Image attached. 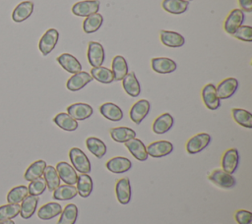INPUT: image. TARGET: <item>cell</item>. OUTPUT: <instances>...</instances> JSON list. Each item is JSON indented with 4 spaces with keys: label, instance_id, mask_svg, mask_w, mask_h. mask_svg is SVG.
Masks as SVG:
<instances>
[{
    "label": "cell",
    "instance_id": "cell-47",
    "mask_svg": "<svg viewBox=\"0 0 252 224\" xmlns=\"http://www.w3.org/2000/svg\"><path fill=\"white\" fill-rule=\"evenodd\" d=\"M0 224H15V222L11 219V220H4V221H0Z\"/></svg>",
    "mask_w": 252,
    "mask_h": 224
},
{
    "label": "cell",
    "instance_id": "cell-14",
    "mask_svg": "<svg viewBox=\"0 0 252 224\" xmlns=\"http://www.w3.org/2000/svg\"><path fill=\"white\" fill-rule=\"evenodd\" d=\"M93 80V77L89 73L81 71L76 74H73V76L68 79L66 86L71 91H78L82 89L85 85H87L89 83H91Z\"/></svg>",
    "mask_w": 252,
    "mask_h": 224
},
{
    "label": "cell",
    "instance_id": "cell-34",
    "mask_svg": "<svg viewBox=\"0 0 252 224\" xmlns=\"http://www.w3.org/2000/svg\"><path fill=\"white\" fill-rule=\"evenodd\" d=\"M45 167H46V162L44 160L40 159V160L34 161L26 170L25 175H24L25 180L31 182V181H33L37 178L42 177Z\"/></svg>",
    "mask_w": 252,
    "mask_h": 224
},
{
    "label": "cell",
    "instance_id": "cell-4",
    "mask_svg": "<svg viewBox=\"0 0 252 224\" xmlns=\"http://www.w3.org/2000/svg\"><path fill=\"white\" fill-rule=\"evenodd\" d=\"M99 4L100 2L98 0L80 1L73 5L72 13L79 17H88L98 12Z\"/></svg>",
    "mask_w": 252,
    "mask_h": 224
},
{
    "label": "cell",
    "instance_id": "cell-35",
    "mask_svg": "<svg viewBox=\"0 0 252 224\" xmlns=\"http://www.w3.org/2000/svg\"><path fill=\"white\" fill-rule=\"evenodd\" d=\"M77 193L82 197H88L93 192V180L89 174H81L77 179Z\"/></svg>",
    "mask_w": 252,
    "mask_h": 224
},
{
    "label": "cell",
    "instance_id": "cell-2",
    "mask_svg": "<svg viewBox=\"0 0 252 224\" xmlns=\"http://www.w3.org/2000/svg\"><path fill=\"white\" fill-rule=\"evenodd\" d=\"M58 38L59 32L56 28H49L44 32L38 43V48L42 55L46 56L54 49L58 42Z\"/></svg>",
    "mask_w": 252,
    "mask_h": 224
},
{
    "label": "cell",
    "instance_id": "cell-5",
    "mask_svg": "<svg viewBox=\"0 0 252 224\" xmlns=\"http://www.w3.org/2000/svg\"><path fill=\"white\" fill-rule=\"evenodd\" d=\"M209 180L215 185L223 188L230 189L236 185V180L231 174L226 173L222 169H216L209 175Z\"/></svg>",
    "mask_w": 252,
    "mask_h": 224
},
{
    "label": "cell",
    "instance_id": "cell-28",
    "mask_svg": "<svg viewBox=\"0 0 252 224\" xmlns=\"http://www.w3.org/2000/svg\"><path fill=\"white\" fill-rule=\"evenodd\" d=\"M110 137L113 140L120 143H125L131 139L136 138V132L128 127H116L110 129Z\"/></svg>",
    "mask_w": 252,
    "mask_h": 224
},
{
    "label": "cell",
    "instance_id": "cell-32",
    "mask_svg": "<svg viewBox=\"0 0 252 224\" xmlns=\"http://www.w3.org/2000/svg\"><path fill=\"white\" fill-rule=\"evenodd\" d=\"M86 145L89 151L96 158H102L106 153L105 143L95 137H90L86 140Z\"/></svg>",
    "mask_w": 252,
    "mask_h": 224
},
{
    "label": "cell",
    "instance_id": "cell-15",
    "mask_svg": "<svg viewBox=\"0 0 252 224\" xmlns=\"http://www.w3.org/2000/svg\"><path fill=\"white\" fill-rule=\"evenodd\" d=\"M94 110L87 103H74L67 107V113L76 121H83L92 116Z\"/></svg>",
    "mask_w": 252,
    "mask_h": 224
},
{
    "label": "cell",
    "instance_id": "cell-25",
    "mask_svg": "<svg viewBox=\"0 0 252 224\" xmlns=\"http://www.w3.org/2000/svg\"><path fill=\"white\" fill-rule=\"evenodd\" d=\"M99 112L104 118L113 122H118L123 118V112L121 108L111 102H106L100 105Z\"/></svg>",
    "mask_w": 252,
    "mask_h": 224
},
{
    "label": "cell",
    "instance_id": "cell-21",
    "mask_svg": "<svg viewBox=\"0 0 252 224\" xmlns=\"http://www.w3.org/2000/svg\"><path fill=\"white\" fill-rule=\"evenodd\" d=\"M57 62L68 73L76 74L82 71V65L76 57L69 53H63L57 57Z\"/></svg>",
    "mask_w": 252,
    "mask_h": 224
},
{
    "label": "cell",
    "instance_id": "cell-7",
    "mask_svg": "<svg viewBox=\"0 0 252 224\" xmlns=\"http://www.w3.org/2000/svg\"><path fill=\"white\" fill-rule=\"evenodd\" d=\"M244 13L243 11H241L240 9H233L231 10V12L228 14V16L226 17L224 24H223V28L224 30L229 33V34H233L236 29L242 26L243 22H244Z\"/></svg>",
    "mask_w": 252,
    "mask_h": 224
},
{
    "label": "cell",
    "instance_id": "cell-22",
    "mask_svg": "<svg viewBox=\"0 0 252 224\" xmlns=\"http://www.w3.org/2000/svg\"><path fill=\"white\" fill-rule=\"evenodd\" d=\"M33 11V3L32 1H24L16 6L12 13V19L16 23H22L27 20Z\"/></svg>",
    "mask_w": 252,
    "mask_h": 224
},
{
    "label": "cell",
    "instance_id": "cell-44",
    "mask_svg": "<svg viewBox=\"0 0 252 224\" xmlns=\"http://www.w3.org/2000/svg\"><path fill=\"white\" fill-rule=\"evenodd\" d=\"M232 35L239 40L251 42L252 41V27L240 26Z\"/></svg>",
    "mask_w": 252,
    "mask_h": 224
},
{
    "label": "cell",
    "instance_id": "cell-20",
    "mask_svg": "<svg viewBox=\"0 0 252 224\" xmlns=\"http://www.w3.org/2000/svg\"><path fill=\"white\" fill-rule=\"evenodd\" d=\"M152 68L158 74H169L176 70V63L166 57H157L152 59Z\"/></svg>",
    "mask_w": 252,
    "mask_h": 224
},
{
    "label": "cell",
    "instance_id": "cell-43",
    "mask_svg": "<svg viewBox=\"0 0 252 224\" xmlns=\"http://www.w3.org/2000/svg\"><path fill=\"white\" fill-rule=\"evenodd\" d=\"M28 190H29L30 195L38 196L41 194H43L44 191L46 190V183L42 177L37 178L33 181H31V183L28 187Z\"/></svg>",
    "mask_w": 252,
    "mask_h": 224
},
{
    "label": "cell",
    "instance_id": "cell-40",
    "mask_svg": "<svg viewBox=\"0 0 252 224\" xmlns=\"http://www.w3.org/2000/svg\"><path fill=\"white\" fill-rule=\"evenodd\" d=\"M231 114L238 125L247 129L252 128V114L249 111L241 108H233L231 110Z\"/></svg>",
    "mask_w": 252,
    "mask_h": 224
},
{
    "label": "cell",
    "instance_id": "cell-9",
    "mask_svg": "<svg viewBox=\"0 0 252 224\" xmlns=\"http://www.w3.org/2000/svg\"><path fill=\"white\" fill-rule=\"evenodd\" d=\"M150 109H151V105L148 100H146V99L138 100L136 103L133 104V106L130 109L129 115H130L131 120L135 124L139 125L149 114Z\"/></svg>",
    "mask_w": 252,
    "mask_h": 224
},
{
    "label": "cell",
    "instance_id": "cell-3",
    "mask_svg": "<svg viewBox=\"0 0 252 224\" xmlns=\"http://www.w3.org/2000/svg\"><path fill=\"white\" fill-rule=\"evenodd\" d=\"M211 141V136L207 133H201L193 136L186 142V150L190 154H196L205 149Z\"/></svg>",
    "mask_w": 252,
    "mask_h": 224
},
{
    "label": "cell",
    "instance_id": "cell-31",
    "mask_svg": "<svg viewBox=\"0 0 252 224\" xmlns=\"http://www.w3.org/2000/svg\"><path fill=\"white\" fill-rule=\"evenodd\" d=\"M163 10L173 15H180L184 13L189 6L187 0H163L161 3Z\"/></svg>",
    "mask_w": 252,
    "mask_h": 224
},
{
    "label": "cell",
    "instance_id": "cell-11",
    "mask_svg": "<svg viewBox=\"0 0 252 224\" xmlns=\"http://www.w3.org/2000/svg\"><path fill=\"white\" fill-rule=\"evenodd\" d=\"M239 163V153L236 148L227 149L221 157V168L228 174H233Z\"/></svg>",
    "mask_w": 252,
    "mask_h": 224
},
{
    "label": "cell",
    "instance_id": "cell-30",
    "mask_svg": "<svg viewBox=\"0 0 252 224\" xmlns=\"http://www.w3.org/2000/svg\"><path fill=\"white\" fill-rule=\"evenodd\" d=\"M62 212V206L58 202H48L42 205L38 211L37 216L42 220H49L54 218L55 216L60 215Z\"/></svg>",
    "mask_w": 252,
    "mask_h": 224
},
{
    "label": "cell",
    "instance_id": "cell-39",
    "mask_svg": "<svg viewBox=\"0 0 252 224\" xmlns=\"http://www.w3.org/2000/svg\"><path fill=\"white\" fill-rule=\"evenodd\" d=\"M91 76L93 77V79L96 80L101 84H110L114 81V77L111 70L102 66L92 68Z\"/></svg>",
    "mask_w": 252,
    "mask_h": 224
},
{
    "label": "cell",
    "instance_id": "cell-16",
    "mask_svg": "<svg viewBox=\"0 0 252 224\" xmlns=\"http://www.w3.org/2000/svg\"><path fill=\"white\" fill-rule=\"evenodd\" d=\"M125 146L128 148L130 153L139 161H146L148 159V153L146 145L139 139H131L125 142Z\"/></svg>",
    "mask_w": 252,
    "mask_h": 224
},
{
    "label": "cell",
    "instance_id": "cell-24",
    "mask_svg": "<svg viewBox=\"0 0 252 224\" xmlns=\"http://www.w3.org/2000/svg\"><path fill=\"white\" fill-rule=\"evenodd\" d=\"M174 120L169 113H163L159 115L153 123V131L158 135L168 132L173 126Z\"/></svg>",
    "mask_w": 252,
    "mask_h": 224
},
{
    "label": "cell",
    "instance_id": "cell-23",
    "mask_svg": "<svg viewBox=\"0 0 252 224\" xmlns=\"http://www.w3.org/2000/svg\"><path fill=\"white\" fill-rule=\"evenodd\" d=\"M122 85L127 94L132 97H137L141 93V85L136 78V75L131 72L128 73L122 80Z\"/></svg>",
    "mask_w": 252,
    "mask_h": 224
},
{
    "label": "cell",
    "instance_id": "cell-27",
    "mask_svg": "<svg viewBox=\"0 0 252 224\" xmlns=\"http://www.w3.org/2000/svg\"><path fill=\"white\" fill-rule=\"evenodd\" d=\"M111 72L114 77V81H122L128 74V65L123 56L117 55L112 60Z\"/></svg>",
    "mask_w": 252,
    "mask_h": 224
},
{
    "label": "cell",
    "instance_id": "cell-29",
    "mask_svg": "<svg viewBox=\"0 0 252 224\" xmlns=\"http://www.w3.org/2000/svg\"><path fill=\"white\" fill-rule=\"evenodd\" d=\"M53 122L62 130L73 132L78 129V121H76L74 118H72L68 113H58L54 118Z\"/></svg>",
    "mask_w": 252,
    "mask_h": 224
},
{
    "label": "cell",
    "instance_id": "cell-46",
    "mask_svg": "<svg viewBox=\"0 0 252 224\" xmlns=\"http://www.w3.org/2000/svg\"><path fill=\"white\" fill-rule=\"evenodd\" d=\"M239 6H240V10L250 13L252 12V0H238Z\"/></svg>",
    "mask_w": 252,
    "mask_h": 224
},
{
    "label": "cell",
    "instance_id": "cell-18",
    "mask_svg": "<svg viewBox=\"0 0 252 224\" xmlns=\"http://www.w3.org/2000/svg\"><path fill=\"white\" fill-rule=\"evenodd\" d=\"M159 35H160L161 43L167 47L176 48V47H181L184 45L185 38L183 37V35H181L180 33H178L176 31L162 29V30H160Z\"/></svg>",
    "mask_w": 252,
    "mask_h": 224
},
{
    "label": "cell",
    "instance_id": "cell-1",
    "mask_svg": "<svg viewBox=\"0 0 252 224\" xmlns=\"http://www.w3.org/2000/svg\"><path fill=\"white\" fill-rule=\"evenodd\" d=\"M69 158L74 169L81 174H89L91 172V163L85 152L78 148L73 147L69 151Z\"/></svg>",
    "mask_w": 252,
    "mask_h": 224
},
{
    "label": "cell",
    "instance_id": "cell-6",
    "mask_svg": "<svg viewBox=\"0 0 252 224\" xmlns=\"http://www.w3.org/2000/svg\"><path fill=\"white\" fill-rule=\"evenodd\" d=\"M88 60L93 68L99 67L104 61V49L99 42L91 41L88 46Z\"/></svg>",
    "mask_w": 252,
    "mask_h": 224
},
{
    "label": "cell",
    "instance_id": "cell-12",
    "mask_svg": "<svg viewBox=\"0 0 252 224\" xmlns=\"http://www.w3.org/2000/svg\"><path fill=\"white\" fill-rule=\"evenodd\" d=\"M238 87V81L235 78H227L221 81L216 87L218 97L220 99H227L231 97Z\"/></svg>",
    "mask_w": 252,
    "mask_h": 224
},
{
    "label": "cell",
    "instance_id": "cell-26",
    "mask_svg": "<svg viewBox=\"0 0 252 224\" xmlns=\"http://www.w3.org/2000/svg\"><path fill=\"white\" fill-rule=\"evenodd\" d=\"M38 203V197L35 196H27L20 205V214L22 218L29 219L35 212L36 206Z\"/></svg>",
    "mask_w": 252,
    "mask_h": 224
},
{
    "label": "cell",
    "instance_id": "cell-38",
    "mask_svg": "<svg viewBox=\"0 0 252 224\" xmlns=\"http://www.w3.org/2000/svg\"><path fill=\"white\" fill-rule=\"evenodd\" d=\"M78 207L74 203L67 204L64 209H62V212L60 213V218L57 222V224H75L77 217H78Z\"/></svg>",
    "mask_w": 252,
    "mask_h": 224
},
{
    "label": "cell",
    "instance_id": "cell-8",
    "mask_svg": "<svg viewBox=\"0 0 252 224\" xmlns=\"http://www.w3.org/2000/svg\"><path fill=\"white\" fill-rule=\"evenodd\" d=\"M146 149L148 155L155 158H159L171 153L173 150V144L167 140H158L149 144Z\"/></svg>",
    "mask_w": 252,
    "mask_h": 224
},
{
    "label": "cell",
    "instance_id": "cell-45",
    "mask_svg": "<svg viewBox=\"0 0 252 224\" xmlns=\"http://www.w3.org/2000/svg\"><path fill=\"white\" fill-rule=\"evenodd\" d=\"M234 218L238 224H252V213L248 210H237L234 214Z\"/></svg>",
    "mask_w": 252,
    "mask_h": 224
},
{
    "label": "cell",
    "instance_id": "cell-19",
    "mask_svg": "<svg viewBox=\"0 0 252 224\" xmlns=\"http://www.w3.org/2000/svg\"><path fill=\"white\" fill-rule=\"evenodd\" d=\"M105 166L108 171L115 173V174H121V173H125L128 170H130L132 167V163L126 157L116 156V157L109 159L106 162Z\"/></svg>",
    "mask_w": 252,
    "mask_h": 224
},
{
    "label": "cell",
    "instance_id": "cell-42",
    "mask_svg": "<svg viewBox=\"0 0 252 224\" xmlns=\"http://www.w3.org/2000/svg\"><path fill=\"white\" fill-rule=\"evenodd\" d=\"M20 214V204L8 203L0 206V221L11 220Z\"/></svg>",
    "mask_w": 252,
    "mask_h": 224
},
{
    "label": "cell",
    "instance_id": "cell-36",
    "mask_svg": "<svg viewBox=\"0 0 252 224\" xmlns=\"http://www.w3.org/2000/svg\"><path fill=\"white\" fill-rule=\"evenodd\" d=\"M43 179L46 183V188L48 191L53 192L58 186H60V178L55 167L51 165H46L43 172Z\"/></svg>",
    "mask_w": 252,
    "mask_h": 224
},
{
    "label": "cell",
    "instance_id": "cell-41",
    "mask_svg": "<svg viewBox=\"0 0 252 224\" xmlns=\"http://www.w3.org/2000/svg\"><path fill=\"white\" fill-rule=\"evenodd\" d=\"M29 196V190L28 187L26 186H17L14 187L9 191L7 194V201L8 203H14V204H19L20 202L23 201V199Z\"/></svg>",
    "mask_w": 252,
    "mask_h": 224
},
{
    "label": "cell",
    "instance_id": "cell-10",
    "mask_svg": "<svg viewBox=\"0 0 252 224\" xmlns=\"http://www.w3.org/2000/svg\"><path fill=\"white\" fill-rule=\"evenodd\" d=\"M56 171L58 173V176L60 180H62L67 185H75L78 179L77 171L74 169V167L69 164L68 162L61 161L58 162L56 165Z\"/></svg>",
    "mask_w": 252,
    "mask_h": 224
},
{
    "label": "cell",
    "instance_id": "cell-33",
    "mask_svg": "<svg viewBox=\"0 0 252 224\" xmlns=\"http://www.w3.org/2000/svg\"><path fill=\"white\" fill-rule=\"evenodd\" d=\"M78 195L74 185H60L53 191V198L56 200H70Z\"/></svg>",
    "mask_w": 252,
    "mask_h": 224
},
{
    "label": "cell",
    "instance_id": "cell-17",
    "mask_svg": "<svg viewBox=\"0 0 252 224\" xmlns=\"http://www.w3.org/2000/svg\"><path fill=\"white\" fill-rule=\"evenodd\" d=\"M117 200L121 204H127L131 199V185L129 178H122L117 181L115 186Z\"/></svg>",
    "mask_w": 252,
    "mask_h": 224
},
{
    "label": "cell",
    "instance_id": "cell-37",
    "mask_svg": "<svg viewBox=\"0 0 252 224\" xmlns=\"http://www.w3.org/2000/svg\"><path fill=\"white\" fill-rule=\"evenodd\" d=\"M103 23L102 15L95 13L86 17L85 21L83 22V29L86 33H93L99 29Z\"/></svg>",
    "mask_w": 252,
    "mask_h": 224
},
{
    "label": "cell",
    "instance_id": "cell-13",
    "mask_svg": "<svg viewBox=\"0 0 252 224\" xmlns=\"http://www.w3.org/2000/svg\"><path fill=\"white\" fill-rule=\"evenodd\" d=\"M202 98L204 104L210 110H216L220 106V99L218 97L216 86L213 84H208L203 87Z\"/></svg>",
    "mask_w": 252,
    "mask_h": 224
}]
</instances>
